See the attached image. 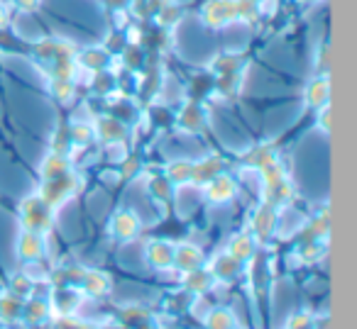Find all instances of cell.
Returning <instances> with one entry per match:
<instances>
[{"label": "cell", "mask_w": 357, "mask_h": 329, "mask_svg": "<svg viewBox=\"0 0 357 329\" xmlns=\"http://www.w3.org/2000/svg\"><path fill=\"white\" fill-rule=\"evenodd\" d=\"M22 225L25 230L45 234L52 225V205L42 198H30L27 202H22Z\"/></svg>", "instance_id": "cell-1"}, {"label": "cell", "mask_w": 357, "mask_h": 329, "mask_svg": "<svg viewBox=\"0 0 357 329\" xmlns=\"http://www.w3.org/2000/svg\"><path fill=\"white\" fill-rule=\"evenodd\" d=\"M20 317H22V300L10 293L3 295L0 298V319L13 324V322H20Z\"/></svg>", "instance_id": "cell-13"}, {"label": "cell", "mask_w": 357, "mask_h": 329, "mask_svg": "<svg viewBox=\"0 0 357 329\" xmlns=\"http://www.w3.org/2000/svg\"><path fill=\"white\" fill-rule=\"evenodd\" d=\"M110 230H113V234L118 236V239L130 241V239H135L139 232V217L135 215L132 210H120V212H115L113 222H110Z\"/></svg>", "instance_id": "cell-2"}, {"label": "cell", "mask_w": 357, "mask_h": 329, "mask_svg": "<svg viewBox=\"0 0 357 329\" xmlns=\"http://www.w3.org/2000/svg\"><path fill=\"white\" fill-rule=\"evenodd\" d=\"M50 314V303L47 300H30V303L22 305V317L20 322H27V324H42Z\"/></svg>", "instance_id": "cell-11"}, {"label": "cell", "mask_w": 357, "mask_h": 329, "mask_svg": "<svg viewBox=\"0 0 357 329\" xmlns=\"http://www.w3.org/2000/svg\"><path fill=\"white\" fill-rule=\"evenodd\" d=\"M201 264H204V254H201L199 246L184 244V246H178V249H174V266H176L178 271L189 273V271L201 268Z\"/></svg>", "instance_id": "cell-5"}, {"label": "cell", "mask_w": 357, "mask_h": 329, "mask_svg": "<svg viewBox=\"0 0 357 329\" xmlns=\"http://www.w3.org/2000/svg\"><path fill=\"white\" fill-rule=\"evenodd\" d=\"M206 329H238V317L230 307H213L206 317Z\"/></svg>", "instance_id": "cell-8"}, {"label": "cell", "mask_w": 357, "mask_h": 329, "mask_svg": "<svg viewBox=\"0 0 357 329\" xmlns=\"http://www.w3.org/2000/svg\"><path fill=\"white\" fill-rule=\"evenodd\" d=\"M213 273L211 271H201V268H196V271H189L186 273V280H184V285H186V290H191V293H206V290L213 285Z\"/></svg>", "instance_id": "cell-15"}, {"label": "cell", "mask_w": 357, "mask_h": 329, "mask_svg": "<svg viewBox=\"0 0 357 329\" xmlns=\"http://www.w3.org/2000/svg\"><path fill=\"white\" fill-rule=\"evenodd\" d=\"M235 193H238V186H235V181L230 176H225V173H218V176L211 178L208 183V191H206V195H208V200L213 202H228L235 198Z\"/></svg>", "instance_id": "cell-3"}, {"label": "cell", "mask_w": 357, "mask_h": 329, "mask_svg": "<svg viewBox=\"0 0 357 329\" xmlns=\"http://www.w3.org/2000/svg\"><path fill=\"white\" fill-rule=\"evenodd\" d=\"M191 168H194V163L189 161H174L172 166H169V181L172 183H186L191 181Z\"/></svg>", "instance_id": "cell-19"}, {"label": "cell", "mask_w": 357, "mask_h": 329, "mask_svg": "<svg viewBox=\"0 0 357 329\" xmlns=\"http://www.w3.org/2000/svg\"><path fill=\"white\" fill-rule=\"evenodd\" d=\"M328 93H331V86H328L326 79H316L311 86H308V103L313 108H323L328 103Z\"/></svg>", "instance_id": "cell-17"}, {"label": "cell", "mask_w": 357, "mask_h": 329, "mask_svg": "<svg viewBox=\"0 0 357 329\" xmlns=\"http://www.w3.org/2000/svg\"><path fill=\"white\" fill-rule=\"evenodd\" d=\"M274 225H277V212H274V205H262L255 215V234L259 239L269 236L274 232Z\"/></svg>", "instance_id": "cell-10"}, {"label": "cell", "mask_w": 357, "mask_h": 329, "mask_svg": "<svg viewBox=\"0 0 357 329\" xmlns=\"http://www.w3.org/2000/svg\"><path fill=\"white\" fill-rule=\"evenodd\" d=\"M181 125H184L189 132H196V129L201 127V110L196 108V105H191V108L181 115Z\"/></svg>", "instance_id": "cell-21"}, {"label": "cell", "mask_w": 357, "mask_h": 329, "mask_svg": "<svg viewBox=\"0 0 357 329\" xmlns=\"http://www.w3.org/2000/svg\"><path fill=\"white\" fill-rule=\"evenodd\" d=\"M17 254H20V259H25V261L40 259V256L45 254V234L25 230L20 234V241H17Z\"/></svg>", "instance_id": "cell-4"}, {"label": "cell", "mask_w": 357, "mask_h": 329, "mask_svg": "<svg viewBox=\"0 0 357 329\" xmlns=\"http://www.w3.org/2000/svg\"><path fill=\"white\" fill-rule=\"evenodd\" d=\"M144 256H147L149 266H154V268H172L174 266V246L167 244V241H152V244H147Z\"/></svg>", "instance_id": "cell-6"}, {"label": "cell", "mask_w": 357, "mask_h": 329, "mask_svg": "<svg viewBox=\"0 0 357 329\" xmlns=\"http://www.w3.org/2000/svg\"><path fill=\"white\" fill-rule=\"evenodd\" d=\"M54 307L59 310L64 317H69L71 312H76V307L81 305V295L76 293L71 285H66V288H61V290H56V295H54Z\"/></svg>", "instance_id": "cell-9"}, {"label": "cell", "mask_w": 357, "mask_h": 329, "mask_svg": "<svg viewBox=\"0 0 357 329\" xmlns=\"http://www.w3.org/2000/svg\"><path fill=\"white\" fill-rule=\"evenodd\" d=\"M240 261H235L233 256L230 254H223V256H218V259H215V266H213V271H211V273H213V278L215 280H233L235 275L240 273Z\"/></svg>", "instance_id": "cell-12"}, {"label": "cell", "mask_w": 357, "mask_h": 329, "mask_svg": "<svg viewBox=\"0 0 357 329\" xmlns=\"http://www.w3.org/2000/svg\"><path fill=\"white\" fill-rule=\"evenodd\" d=\"M149 193H152L157 200H167L169 193H172V181H169V178H162V176L152 178V183H149Z\"/></svg>", "instance_id": "cell-20"}, {"label": "cell", "mask_w": 357, "mask_h": 329, "mask_svg": "<svg viewBox=\"0 0 357 329\" xmlns=\"http://www.w3.org/2000/svg\"><path fill=\"white\" fill-rule=\"evenodd\" d=\"M81 288L91 298H103L110 290V278L100 271H84V278H81Z\"/></svg>", "instance_id": "cell-7"}, {"label": "cell", "mask_w": 357, "mask_h": 329, "mask_svg": "<svg viewBox=\"0 0 357 329\" xmlns=\"http://www.w3.org/2000/svg\"><path fill=\"white\" fill-rule=\"evenodd\" d=\"M218 173H220V159H206L204 163H196V166L191 168V181L206 183L213 176H218Z\"/></svg>", "instance_id": "cell-16"}, {"label": "cell", "mask_w": 357, "mask_h": 329, "mask_svg": "<svg viewBox=\"0 0 357 329\" xmlns=\"http://www.w3.org/2000/svg\"><path fill=\"white\" fill-rule=\"evenodd\" d=\"M100 137H103L105 142H123L125 127L120 122H115V120H103V122H100Z\"/></svg>", "instance_id": "cell-18"}, {"label": "cell", "mask_w": 357, "mask_h": 329, "mask_svg": "<svg viewBox=\"0 0 357 329\" xmlns=\"http://www.w3.org/2000/svg\"><path fill=\"white\" fill-rule=\"evenodd\" d=\"M321 127H323V132H331V110H323V115H321Z\"/></svg>", "instance_id": "cell-23"}, {"label": "cell", "mask_w": 357, "mask_h": 329, "mask_svg": "<svg viewBox=\"0 0 357 329\" xmlns=\"http://www.w3.org/2000/svg\"><path fill=\"white\" fill-rule=\"evenodd\" d=\"M323 256V244L321 241H311V244H303L301 249V261H306V264H311V261H318Z\"/></svg>", "instance_id": "cell-22"}, {"label": "cell", "mask_w": 357, "mask_h": 329, "mask_svg": "<svg viewBox=\"0 0 357 329\" xmlns=\"http://www.w3.org/2000/svg\"><path fill=\"white\" fill-rule=\"evenodd\" d=\"M230 256H233L235 261H240V264H245V261L250 259V256L255 254V239L250 234H238L233 241H230Z\"/></svg>", "instance_id": "cell-14"}]
</instances>
